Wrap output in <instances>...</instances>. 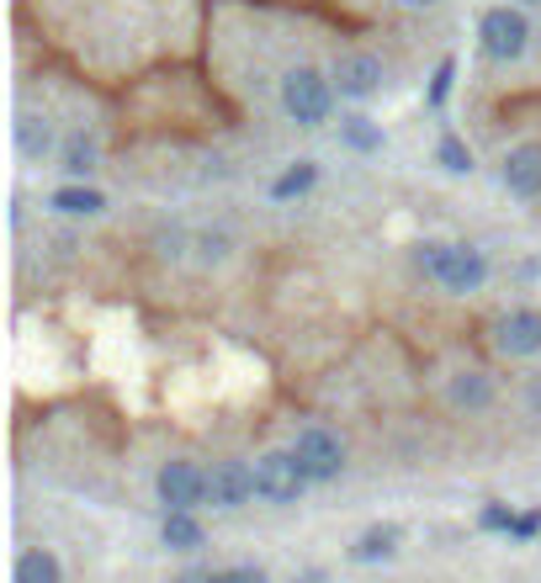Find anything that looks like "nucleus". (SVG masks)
<instances>
[{
  "label": "nucleus",
  "instance_id": "39448f33",
  "mask_svg": "<svg viewBox=\"0 0 541 583\" xmlns=\"http://www.w3.org/2000/svg\"><path fill=\"white\" fill-rule=\"evenodd\" d=\"M154 493L165 510H202L207 504V472L192 462H165L154 478Z\"/></svg>",
  "mask_w": 541,
  "mask_h": 583
},
{
  "label": "nucleus",
  "instance_id": "2eb2a0df",
  "mask_svg": "<svg viewBox=\"0 0 541 583\" xmlns=\"http://www.w3.org/2000/svg\"><path fill=\"white\" fill-rule=\"evenodd\" d=\"M398 541H404L398 525H371V531H361V541L350 546V558L356 562H388L398 552Z\"/></svg>",
  "mask_w": 541,
  "mask_h": 583
},
{
  "label": "nucleus",
  "instance_id": "6e6552de",
  "mask_svg": "<svg viewBox=\"0 0 541 583\" xmlns=\"http://www.w3.org/2000/svg\"><path fill=\"white\" fill-rule=\"evenodd\" d=\"M504 192L520 196V202H537L541 196V139H531V144H516L510 154H504Z\"/></svg>",
  "mask_w": 541,
  "mask_h": 583
},
{
  "label": "nucleus",
  "instance_id": "20e7f679",
  "mask_svg": "<svg viewBox=\"0 0 541 583\" xmlns=\"http://www.w3.org/2000/svg\"><path fill=\"white\" fill-rule=\"evenodd\" d=\"M293 457H297V467L308 472V483H335V478L345 472V446H340V436H335V430H324V425L297 430Z\"/></svg>",
  "mask_w": 541,
  "mask_h": 583
},
{
  "label": "nucleus",
  "instance_id": "4468645a",
  "mask_svg": "<svg viewBox=\"0 0 541 583\" xmlns=\"http://www.w3.org/2000/svg\"><path fill=\"white\" fill-rule=\"evenodd\" d=\"M17 583H64V567L49 546H27L17 558Z\"/></svg>",
  "mask_w": 541,
  "mask_h": 583
},
{
  "label": "nucleus",
  "instance_id": "f257e3e1",
  "mask_svg": "<svg viewBox=\"0 0 541 583\" xmlns=\"http://www.w3.org/2000/svg\"><path fill=\"white\" fill-rule=\"evenodd\" d=\"M282 112L297 122V127H324L329 112H335V80L308 64L282 74Z\"/></svg>",
  "mask_w": 541,
  "mask_h": 583
},
{
  "label": "nucleus",
  "instance_id": "1a4fd4ad",
  "mask_svg": "<svg viewBox=\"0 0 541 583\" xmlns=\"http://www.w3.org/2000/svg\"><path fill=\"white\" fill-rule=\"evenodd\" d=\"M489 282V255L483 249H472V244H451V255H446L441 266V287L457 292V297H468Z\"/></svg>",
  "mask_w": 541,
  "mask_h": 583
},
{
  "label": "nucleus",
  "instance_id": "423d86ee",
  "mask_svg": "<svg viewBox=\"0 0 541 583\" xmlns=\"http://www.w3.org/2000/svg\"><path fill=\"white\" fill-rule=\"evenodd\" d=\"M207 499H213V510H239L255 499V467L249 462H213L207 472Z\"/></svg>",
  "mask_w": 541,
  "mask_h": 583
},
{
  "label": "nucleus",
  "instance_id": "4be33fe9",
  "mask_svg": "<svg viewBox=\"0 0 541 583\" xmlns=\"http://www.w3.org/2000/svg\"><path fill=\"white\" fill-rule=\"evenodd\" d=\"M516 504H483V514H478V525H483V531H499V535H510L516 531Z\"/></svg>",
  "mask_w": 541,
  "mask_h": 583
},
{
  "label": "nucleus",
  "instance_id": "c756f323",
  "mask_svg": "<svg viewBox=\"0 0 541 583\" xmlns=\"http://www.w3.org/2000/svg\"><path fill=\"white\" fill-rule=\"evenodd\" d=\"M520 6H541V0H520Z\"/></svg>",
  "mask_w": 541,
  "mask_h": 583
},
{
  "label": "nucleus",
  "instance_id": "7c9ffc66",
  "mask_svg": "<svg viewBox=\"0 0 541 583\" xmlns=\"http://www.w3.org/2000/svg\"><path fill=\"white\" fill-rule=\"evenodd\" d=\"M297 583H319V579H297Z\"/></svg>",
  "mask_w": 541,
  "mask_h": 583
},
{
  "label": "nucleus",
  "instance_id": "a211bd4d",
  "mask_svg": "<svg viewBox=\"0 0 541 583\" xmlns=\"http://www.w3.org/2000/svg\"><path fill=\"white\" fill-rule=\"evenodd\" d=\"M314 181H319V165H314V160H297L287 175L270 181V202H293V196L314 192Z\"/></svg>",
  "mask_w": 541,
  "mask_h": 583
},
{
  "label": "nucleus",
  "instance_id": "a878e982",
  "mask_svg": "<svg viewBox=\"0 0 541 583\" xmlns=\"http://www.w3.org/2000/svg\"><path fill=\"white\" fill-rule=\"evenodd\" d=\"M218 583H270V579L261 573V567H223Z\"/></svg>",
  "mask_w": 541,
  "mask_h": 583
},
{
  "label": "nucleus",
  "instance_id": "5701e85b",
  "mask_svg": "<svg viewBox=\"0 0 541 583\" xmlns=\"http://www.w3.org/2000/svg\"><path fill=\"white\" fill-rule=\"evenodd\" d=\"M451 80H457V59H441V64H436V80H430V106H446Z\"/></svg>",
  "mask_w": 541,
  "mask_h": 583
},
{
  "label": "nucleus",
  "instance_id": "f8f14e48",
  "mask_svg": "<svg viewBox=\"0 0 541 583\" xmlns=\"http://www.w3.org/2000/svg\"><path fill=\"white\" fill-rule=\"evenodd\" d=\"M160 541H165L171 552H197L202 541H207L197 510H165V520H160Z\"/></svg>",
  "mask_w": 541,
  "mask_h": 583
},
{
  "label": "nucleus",
  "instance_id": "bb28decb",
  "mask_svg": "<svg viewBox=\"0 0 541 583\" xmlns=\"http://www.w3.org/2000/svg\"><path fill=\"white\" fill-rule=\"evenodd\" d=\"M525 409H531V413L541 419V371L531 377V382H525Z\"/></svg>",
  "mask_w": 541,
  "mask_h": 583
},
{
  "label": "nucleus",
  "instance_id": "6ab92c4d",
  "mask_svg": "<svg viewBox=\"0 0 541 583\" xmlns=\"http://www.w3.org/2000/svg\"><path fill=\"white\" fill-rule=\"evenodd\" d=\"M340 139L356 149V154H377V149H382V127L371 117H361V112H350V117H340Z\"/></svg>",
  "mask_w": 541,
  "mask_h": 583
},
{
  "label": "nucleus",
  "instance_id": "412c9836",
  "mask_svg": "<svg viewBox=\"0 0 541 583\" xmlns=\"http://www.w3.org/2000/svg\"><path fill=\"white\" fill-rule=\"evenodd\" d=\"M446 255H451V244H441V239H425V244H415V270H419V276H430V282H441Z\"/></svg>",
  "mask_w": 541,
  "mask_h": 583
},
{
  "label": "nucleus",
  "instance_id": "dca6fc26",
  "mask_svg": "<svg viewBox=\"0 0 541 583\" xmlns=\"http://www.w3.org/2000/svg\"><path fill=\"white\" fill-rule=\"evenodd\" d=\"M53 207L70 213V218H96L101 207H106V196H101L96 186H80V181H74V186H59V192H53Z\"/></svg>",
  "mask_w": 541,
  "mask_h": 583
},
{
  "label": "nucleus",
  "instance_id": "393cba45",
  "mask_svg": "<svg viewBox=\"0 0 541 583\" xmlns=\"http://www.w3.org/2000/svg\"><path fill=\"white\" fill-rule=\"evenodd\" d=\"M537 531H541V514L537 510H525L516 520V531H510V541H537Z\"/></svg>",
  "mask_w": 541,
  "mask_h": 583
},
{
  "label": "nucleus",
  "instance_id": "b1692460",
  "mask_svg": "<svg viewBox=\"0 0 541 583\" xmlns=\"http://www.w3.org/2000/svg\"><path fill=\"white\" fill-rule=\"evenodd\" d=\"M202 260H207V266H213V260H223V255H228V234H202Z\"/></svg>",
  "mask_w": 541,
  "mask_h": 583
},
{
  "label": "nucleus",
  "instance_id": "ddd939ff",
  "mask_svg": "<svg viewBox=\"0 0 541 583\" xmlns=\"http://www.w3.org/2000/svg\"><path fill=\"white\" fill-rule=\"evenodd\" d=\"M96 160H101V149L91 133H70L64 139V149H59V171L74 175V181H85V175L96 171Z\"/></svg>",
  "mask_w": 541,
  "mask_h": 583
},
{
  "label": "nucleus",
  "instance_id": "f03ea898",
  "mask_svg": "<svg viewBox=\"0 0 541 583\" xmlns=\"http://www.w3.org/2000/svg\"><path fill=\"white\" fill-rule=\"evenodd\" d=\"M478 43H483V53H489L493 64L525 59V49H531V22H525V11H520V6H489L483 22H478Z\"/></svg>",
  "mask_w": 541,
  "mask_h": 583
},
{
  "label": "nucleus",
  "instance_id": "9d476101",
  "mask_svg": "<svg viewBox=\"0 0 541 583\" xmlns=\"http://www.w3.org/2000/svg\"><path fill=\"white\" fill-rule=\"evenodd\" d=\"M493 345H499L504 356H537L541 350V314L537 308L504 314L499 324H493Z\"/></svg>",
  "mask_w": 541,
  "mask_h": 583
},
{
  "label": "nucleus",
  "instance_id": "7ed1b4c3",
  "mask_svg": "<svg viewBox=\"0 0 541 583\" xmlns=\"http://www.w3.org/2000/svg\"><path fill=\"white\" fill-rule=\"evenodd\" d=\"M255 493L276 504V510H293L297 499L308 493V472L297 467L293 451H266L261 462H255Z\"/></svg>",
  "mask_w": 541,
  "mask_h": 583
},
{
  "label": "nucleus",
  "instance_id": "f3484780",
  "mask_svg": "<svg viewBox=\"0 0 541 583\" xmlns=\"http://www.w3.org/2000/svg\"><path fill=\"white\" fill-rule=\"evenodd\" d=\"M17 144H22L27 160H43V154L53 149V122L38 117V112H27V117L17 122Z\"/></svg>",
  "mask_w": 541,
  "mask_h": 583
},
{
  "label": "nucleus",
  "instance_id": "9b49d317",
  "mask_svg": "<svg viewBox=\"0 0 541 583\" xmlns=\"http://www.w3.org/2000/svg\"><path fill=\"white\" fill-rule=\"evenodd\" d=\"M446 398H451V409H462V413L493 409V382H489V371H457V377H451V388H446Z\"/></svg>",
  "mask_w": 541,
  "mask_h": 583
},
{
  "label": "nucleus",
  "instance_id": "c85d7f7f",
  "mask_svg": "<svg viewBox=\"0 0 541 583\" xmlns=\"http://www.w3.org/2000/svg\"><path fill=\"white\" fill-rule=\"evenodd\" d=\"M404 6H436V0H404Z\"/></svg>",
  "mask_w": 541,
  "mask_h": 583
},
{
  "label": "nucleus",
  "instance_id": "cd10ccee",
  "mask_svg": "<svg viewBox=\"0 0 541 583\" xmlns=\"http://www.w3.org/2000/svg\"><path fill=\"white\" fill-rule=\"evenodd\" d=\"M175 583H218V573H213V567H186Z\"/></svg>",
  "mask_w": 541,
  "mask_h": 583
},
{
  "label": "nucleus",
  "instance_id": "aec40b11",
  "mask_svg": "<svg viewBox=\"0 0 541 583\" xmlns=\"http://www.w3.org/2000/svg\"><path fill=\"white\" fill-rule=\"evenodd\" d=\"M436 165L451 175H472V149L457 139V133H446L441 144H436Z\"/></svg>",
  "mask_w": 541,
  "mask_h": 583
},
{
  "label": "nucleus",
  "instance_id": "0eeeda50",
  "mask_svg": "<svg viewBox=\"0 0 541 583\" xmlns=\"http://www.w3.org/2000/svg\"><path fill=\"white\" fill-rule=\"evenodd\" d=\"M329 80H335V91L345 101H371L382 91V59L377 53H345Z\"/></svg>",
  "mask_w": 541,
  "mask_h": 583
}]
</instances>
